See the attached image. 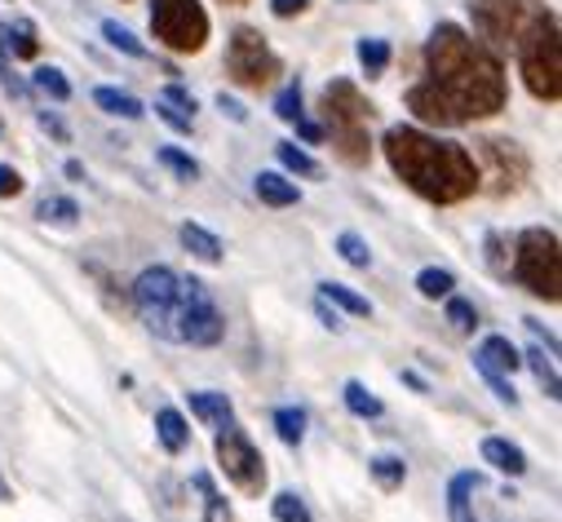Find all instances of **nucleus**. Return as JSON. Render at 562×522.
Instances as JSON below:
<instances>
[{
	"instance_id": "16",
	"label": "nucleus",
	"mask_w": 562,
	"mask_h": 522,
	"mask_svg": "<svg viewBox=\"0 0 562 522\" xmlns=\"http://www.w3.org/2000/svg\"><path fill=\"white\" fill-rule=\"evenodd\" d=\"M483 461L492 465V469H501L505 478H522L527 474V452L518 447V443H509V439H501V434H492V439H483Z\"/></svg>"
},
{
	"instance_id": "15",
	"label": "nucleus",
	"mask_w": 562,
	"mask_h": 522,
	"mask_svg": "<svg viewBox=\"0 0 562 522\" xmlns=\"http://www.w3.org/2000/svg\"><path fill=\"white\" fill-rule=\"evenodd\" d=\"M178 239H182V248L195 257V261H204V266H222V239L209 230V226H200V222H182V230H178Z\"/></svg>"
},
{
	"instance_id": "42",
	"label": "nucleus",
	"mask_w": 562,
	"mask_h": 522,
	"mask_svg": "<svg viewBox=\"0 0 562 522\" xmlns=\"http://www.w3.org/2000/svg\"><path fill=\"white\" fill-rule=\"evenodd\" d=\"M311 10V0H270V14L274 19H297Z\"/></svg>"
},
{
	"instance_id": "1",
	"label": "nucleus",
	"mask_w": 562,
	"mask_h": 522,
	"mask_svg": "<svg viewBox=\"0 0 562 522\" xmlns=\"http://www.w3.org/2000/svg\"><path fill=\"white\" fill-rule=\"evenodd\" d=\"M426 84L443 98L457 128L487 120L505 106V67L465 27L439 23L426 41Z\"/></svg>"
},
{
	"instance_id": "52",
	"label": "nucleus",
	"mask_w": 562,
	"mask_h": 522,
	"mask_svg": "<svg viewBox=\"0 0 562 522\" xmlns=\"http://www.w3.org/2000/svg\"><path fill=\"white\" fill-rule=\"evenodd\" d=\"M0 134H5V124H0Z\"/></svg>"
},
{
	"instance_id": "30",
	"label": "nucleus",
	"mask_w": 562,
	"mask_h": 522,
	"mask_svg": "<svg viewBox=\"0 0 562 522\" xmlns=\"http://www.w3.org/2000/svg\"><path fill=\"white\" fill-rule=\"evenodd\" d=\"M337 252H341L346 266H355V271H368V266H372V248H368L363 235H355V230H341V235H337Z\"/></svg>"
},
{
	"instance_id": "23",
	"label": "nucleus",
	"mask_w": 562,
	"mask_h": 522,
	"mask_svg": "<svg viewBox=\"0 0 562 522\" xmlns=\"http://www.w3.org/2000/svg\"><path fill=\"white\" fill-rule=\"evenodd\" d=\"M341 399H346V408L359 417V421H376L381 412H385V404L372 395V389L363 385V381H346V389H341Z\"/></svg>"
},
{
	"instance_id": "3",
	"label": "nucleus",
	"mask_w": 562,
	"mask_h": 522,
	"mask_svg": "<svg viewBox=\"0 0 562 522\" xmlns=\"http://www.w3.org/2000/svg\"><path fill=\"white\" fill-rule=\"evenodd\" d=\"M518 71L531 98L558 102L562 98V32L553 10H536L518 32Z\"/></svg>"
},
{
	"instance_id": "49",
	"label": "nucleus",
	"mask_w": 562,
	"mask_h": 522,
	"mask_svg": "<svg viewBox=\"0 0 562 522\" xmlns=\"http://www.w3.org/2000/svg\"><path fill=\"white\" fill-rule=\"evenodd\" d=\"M5 500H14V491H10V483H5V474H0V504Z\"/></svg>"
},
{
	"instance_id": "11",
	"label": "nucleus",
	"mask_w": 562,
	"mask_h": 522,
	"mask_svg": "<svg viewBox=\"0 0 562 522\" xmlns=\"http://www.w3.org/2000/svg\"><path fill=\"white\" fill-rule=\"evenodd\" d=\"M531 14H536V0H470L474 41L487 45L492 54L514 45Z\"/></svg>"
},
{
	"instance_id": "14",
	"label": "nucleus",
	"mask_w": 562,
	"mask_h": 522,
	"mask_svg": "<svg viewBox=\"0 0 562 522\" xmlns=\"http://www.w3.org/2000/svg\"><path fill=\"white\" fill-rule=\"evenodd\" d=\"M474 491H483V474L479 469H461L448 483V518L452 522H479L474 513Z\"/></svg>"
},
{
	"instance_id": "46",
	"label": "nucleus",
	"mask_w": 562,
	"mask_h": 522,
	"mask_svg": "<svg viewBox=\"0 0 562 522\" xmlns=\"http://www.w3.org/2000/svg\"><path fill=\"white\" fill-rule=\"evenodd\" d=\"M527 328L536 332V341H544V345H549V354H558V337H549V332H544V328H540L536 319H527Z\"/></svg>"
},
{
	"instance_id": "40",
	"label": "nucleus",
	"mask_w": 562,
	"mask_h": 522,
	"mask_svg": "<svg viewBox=\"0 0 562 522\" xmlns=\"http://www.w3.org/2000/svg\"><path fill=\"white\" fill-rule=\"evenodd\" d=\"M23 173L14 169V164H0V200H14V195H23Z\"/></svg>"
},
{
	"instance_id": "25",
	"label": "nucleus",
	"mask_w": 562,
	"mask_h": 522,
	"mask_svg": "<svg viewBox=\"0 0 562 522\" xmlns=\"http://www.w3.org/2000/svg\"><path fill=\"white\" fill-rule=\"evenodd\" d=\"M368 469H372V478H376L381 491H403V483H407V465H403V456L381 452V456L368 461Z\"/></svg>"
},
{
	"instance_id": "53",
	"label": "nucleus",
	"mask_w": 562,
	"mask_h": 522,
	"mask_svg": "<svg viewBox=\"0 0 562 522\" xmlns=\"http://www.w3.org/2000/svg\"><path fill=\"white\" fill-rule=\"evenodd\" d=\"M120 522H128V518H120Z\"/></svg>"
},
{
	"instance_id": "48",
	"label": "nucleus",
	"mask_w": 562,
	"mask_h": 522,
	"mask_svg": "<svg viewBox=\"0 0 562 522\" xmlns=\"http://www.w3.org/2000/svg\"><path fill=\"white\" fill-rule=\"evenodd\" d=\"M67 178H71V182H85V169H80L76 160H67Z\"/></svg>"
},
{
	"instance_id": "10",
	"label": "nucleus",
	"mask_w": 562,
	"mask_h": 522,
	"mask_svg": "<svg viewBox=\"0 0 562 522\" xmlns=\"http://www.w3.org/2000/svg\"><path fill=\"white\" fill-rule=\"evenodd\" d=\"M226 71L244 89H266L284 67H279V54L266 45V36L257 27H235L231 45H226Z\"/></svg>"
},
{
	"instance_id": "38",
	"label": "nucleus",
	"mask_w": 562,
	"mask_h": 522,
	"mask_svg": "<svg viewBox=\"0 0 562 522\" xmlns=\"http://www.w3.org/2000/svg\"><path fill=\"white\" fill-rule=\"evenodd\" d=\"M274 115H279V120H289V124L302 120V84H289L284 93L274 98Z\"/></svg>"
},
{
	"instance_id": "20",
	"label": "nucleus",
	"mask_w": 562,
	"mask_h": 522,
	"mask_svg": "<svg viewBox=\"0 0 562 522\" xmlns=\"http://www.w3.org/2000/svg\"><path fill=\"white\" fill-rule=\"evenodd\" d=\"M319 297H324L333 310H346V315H355V319H372V302H368V297H359L355 288L337 284V280L319 284Z\"/></svg>"
},
{
	"instance_id": "8",
	"label": "nucleus",
	"mask_w": 562,
	"mask_h": 522,
	"mask_svg": "<svg viewBox=\"0 0 562 522\" xmlns=\"http://www.w3.org/2000/svg\"><path fill=\"white\" fill-rule=\"evenodd\" d=\"M474 169H479V191H492V195H514L531 178V160L514 138H479Z\"/></svg>"
},
{
	"instance_id": "37",
	"label": "nucleus",
	"mask_w": 562,
	"mask_h": 522,
	"mask_svg": "<svg viewBox=\"0 0 562 522\" xmlns=\"http://www.w3.org/2000/svg\"><path fill=\"white\" fill-rule=\"evenodd\" d=\"M509 252H514V243H509L501 230H492V235H487V261H492L496 275H509Z\"/></svg>"
},
{
	"instance_id": "45",
	"label": "nucleus",
	"mask_w": 562,
	"mask_h": 522,
	"mask_svg": "<svg viewBox=\"0 0 562 522\" xmlns=\"http://www.w3.org/2000/svg\"><path fill=\"white\" fill-rule=\"evenodd\" d=\"M297 134H302L306 143H324V128H319V124H311V120H297Z\"/></svg>"
},
{
	"instance_id": "6",
	"label": "nucleus",
	"mask_w": 562,
	"mask_h": 522,
	"mask_svg": "<svg viewBox=\"0 0 562 522\" xmlns=\"http://www.w3.org/2000/svg\"><path fill=\"white\" fill-rule=\"evenodd\" d=\"M509 257H514V280H518L531 297H540V302H549V306L562 302V248H558V235H553L549 226H527V230H518Z\"/></svg>"
},
{
	"instance_id": "21",
	"label": "nucleus",
	"mask_w": 562,
	"mask_h": 522,
	"mask_svg": "<svg viewBox=\"0 0 562 522\" xmlns=\"http://www.w3.org/2000/svg\"><path fill=\"white\" fill-rule=\"evenodd\" d=\"M36 222L71 230V226L80 222V204H76V200H67V195H45V200L36 204Z\"/></svg>"
},
{
	"instance_id": "18",
	"label": "nucleus",
	"mask_w": 562,
	"mask_h": 522,
	"mask_svg": "<svg viewBox=\"0 0 562 522\" xmlns=\"http://www.w3.org/2000/svg\"><path fill=\"white\" fill-rule=\"evenodd\" d=\"M156 434H160V443H165L169 456L187 452V443H191V425H187V417L178 408H160L156 412Z\"/></svg>"
},
{
	"instance_id": "19",
	"label": "nucleus",
	"mask_w": 562,
	"mask_h": 522,
	"mask_svg": "<svg viewBox=\"0 0 562 522\" xmlns=\"http://www.w3.org/2000/svg\"><path fill=\"white\" fill-rule=\"evenodd\" d=\"M0 36H5V41H0V45H5V54H14L19 63H32V58L41 54V41H36V23H32V19H19V23H10V27L0 32Z\"/></svg>"
},
{
	"instance_id": "7",
	"label": "nucleus",
	"mask_w": 562,
	"mask_h": 522,
	"mask_svg": "<svg viewBox=\"0 0 562 522\" xmlns=\"http://www.w3.org/2000/svg\"><path fill=\"white\" fill-rule=\"evenodd\" d=\"M151 32L173 54H200L209 45V14L200 0H151Z\"/></svg>"
},
{
	"instance_id": "43",
	"label": "nucleus",
	"mask_w": 562,
	"mask_h": 522,
	"mask_svg": "<svg viewBox=\"0 0 562 522\" xmlns=\"http://www.w3.org/2000/svg\"><path fill=\"white\" fill-rule=\"evenodd\" d=\"M36 120H41V128H45V134H54L58 143H71V128H67V124H63L58 115H49V111H41Z\"/></svg>"
},
{
	"instance_id": "44",
	"label": "nucleus",
	"mask_w": 562,
	"mask_h": 522,
	"mask_svg": "<svg viewBox=\"0 0 562 522\" xmlns=\"http://www.w3.org/2000/svg\"><path fill=\"white\" fill-rule=\"evenodd\" d=\"M315 306H319V319H324V328H333V332H341V315H337V310H333V306H328L324 297H319Z\"/></svg>"
},
{
	"instance_id": "22",
	"label": "nucleus",
	"mask_w": 562,
	"mask_h": 522,
	"mask_svg": "<svg viewBox=\"0 0 562 522\" xmlns=\"http://www.w3.org/2000/svg\"><path fill=\"white\" fill-rule=\"evenodd\" d=\"M93 106H102L106 115H124V120H143V102H137L133 93H124V89H93Z\"/></svg>"
},
{
	"instance_id": "4",
	"label": "nucleus",
	"mask_w": 562,
	"mask_h": 522,
	"mask_svg": "<svg viewBox=\"0 0 562 522\" xmlns=\"http://www.w3.org/2000/svg\"><path fill=\"white\" fill-rule=\"evenodd\" d=\"M151 332L173 341V345H217L222 332H226V319H222L213 293L204 288V280L182 275L178 297L169 302V310L160 315V324Z\"/></svg>"
},
{
	"instance_id": "5",
	"label": "nucleus",
	"mask_w": 562,
	"mask_h": 522,
	"mask_svg": "<svg viewBox=\"0 0 562 522\" xmlns=\"http://www.w3.org/2000/svg\"><path fill=\"white\" fill-rule=\"evenodd\" d=\"M368 115H372V106L363 102V93L350 80L324 84V124H328V138L324 143H333V151L346 164H368V156H372Z\"/></svg>"
},
{
	"instance_id": "34",
	"label": "nucleus",
	"mask_w": 562,
	"mask_h": 522,
	"mask_svg": "<svg viewBox=\"0 0 562 522\" xmlns=\"http://www.w3.org/2000/svg\"><path fill=\"white\" fill-rule=\"evenodd\" d=\"M156 160H160L165 169H173L178 178H187V182H195V178H200V164H195L187 151H178V147H160V151H156Z\"/></svg>"
},
{
	"instance_id": "36",
	"label": "nucleus",
	"mask_w": 562,
	"mask_h": 522,
	"mask_svg": "<svg viewBox=\"0 0 562 522\" xmlns=\"http://www.w3.org/2000/svg\"><path fill=\"white\" fill-rule=\"evenodd\" d=\"M36 89H45L54 102H67V98H71V84H67V76H63L58 67H41V71H36Z\"/></svg>"
},
{
	"instance_id": "2",
	"label": "nucleus",
	"mask_w": 562,
	"mask_h": 522,
	"mask_svg": "<svg viewBox=\"0 0 562 522\" xmlns=\"http://www.w3.org/2000/svg\"><path fill=\"white\" fill-rule=\"evenodd\" d=\"M381 151H385L394 178L426 204H461V200H470L479 191L474 156L461 143L435 138V134H426V128H416V124L385 128Z\"/></svg>"
},
{
	"instance_id": "24",
	"label": "nucleus",
	"mask_w": 562,
	"mask_h": 522,
	"mask_svg": "<svg viewBox=\"0 0 562 522\" xmlns=\"http://www.w3.org/2000/svg\"><path fill=\"white\" fill-rule=\"evenodd\" d=\"M274 156H279V164H284V169H289L293 178H311V182H319V178H324L319 160H315L311 151L293 147V143H279V147H274Z\"/></svg>"
},
{
	"instance_id": "47",
	"label": "nucleus",
	"mask_w": 562,
	"mask_h": 522,
	"mask_svg": "<svg viewBox=\"0 0 562 522\" xmlns=\"http://www.w3.org/2000/svg\"><path fill=\"white\" fill-rule=\"evenodd\" d=\"M217 106H222L226 115H235V120H244V106H239L235 98H226V93H222V98H217Z\"/></svg>"
},
{
	"instance_id": "33",
	"label": "nucleus",
	"mask_w": 562,
	"mask_h": 522,
	"mask_svg": "<svg viewBox=\"0 0 562 522\" xmlns=\"http://www.w3.org/2000/svg\"><path fill=\"white\" fill-rule=\"evenodd\" d=\"M359 63H363L368 76H381V71L390 67V45L376 41V36H363V41H359Z\"/></svg>"
},
{
	"instance_id": "31",
	"label": "nucleus",
	"mask_w": 562,
	"mask_h": 522,
	"mask_svg": "<svg viewBox=\"0 0 562 522\" xmlns=\"http://www.w3.org/2000/svg\"><path fill=\"white\" fill-rule=\"evenodd\" d=\"M443 302H448V310H443V315H448L452 332L470 337V332L483 324V319H479V310H474V302H465V297H457V293H452V297H443Z\"/></svg>"
},
{
	"instance_id": "39",
	"label": "nucleus",
	"mask_w": 562,
	"mask_h": 522,
	"mask_svg": "<svg viewBox=\"0 0 562 522\" xmlns=\"http://www.w3.org/2000/svg\"><path fill=\"white\" fill-rule=\"evenodd\" d=\"M160 102H169L178 115H187V120H195V98L182 89V84H169L165 93H160Z\"/></svg>"
},
{
	"instance_id": "51",
	"label": "nucleus",
	"mask_w": 562,
	"mask_h": 522,
	"mask_svg": "<svg viewBox=\"0 0 562 522\" xmlns=\"http://www.w3.org/2000/svg\"><path fill=\"white\" fill-rule=\"evenodd\" d=\"M0 76H5V63H0Z\"/></svg>"
},
{
	"instance_id": "50",
	"label": "nucleus",
	"mask_w": 562,
	"mask_h": 522,
	"mask_svg": "<svg viewBox=\"0 0 562 522\" xmlns=\"http://www.w3.org/2000/svg\"><path fill=\"white\" fill-rule=\"evenodd\" d=\"M222 5H248V0H222Z\"/></svg>"
},
{
	"instance_id": "27",
	"label": "nucleus",
	"mask_w": 562,
	"mask_h": 522,
	"mask_svg": "<svg viewBox=\"0 0 562 522\" xmlns=\"http://www.w3.org/2000/svg\"><path fill=\"white\" fill-rule=\"evenodd\" d=\"M522 363H527V367L536 372V381L544 385V395H549V399L558 404V399H562V381H558V367H553V363L544 359V350H540V345H531V350H522Z\"/></svg>"
},
{
	"instance_id": "29",
	"label": "nucleus",
	"mask_w": 562,
	"mask_h": 522,
	"mask_svg": "<svg viewBox=\"0 0 562 522\" xmlns=\"http://www.w3.org/2000/svg\"><path fill=\"white\" fill-rule=\"evenodd\" d=\"M270 513H274V522H315V513L306 509V500L297 491H279L270 500Z\"/></svg>"
},
{
	"instance_id": "9",
	"label": "nucleus",
	"mask_w": 562,
	"mask_h": 522,
	"mask_svg": "<svg viewBox=\"0 0 562 522\" xmlns=\"http://www.w3.org/2000/svg\"><path fill=\"white\" fill-rule=\"evenodd\" d=\"M213 452H217V469L226 474L231 487H239L244 496H261L266 487V461L252 447V439L231 421L222 430H213Z\"/></svg>"
},
{
	"instance_id": "12",
	"label": "nucleus",
	"mask_w": 562,
	"mask_h": 522,
	"mask_svg": "<svg viewBox=\"0 0 562 522\" xmlns=\"http://www.w3.org/2000/svg\"><path fill=\"white\" fill-rule=\"evenodd\" d=\"M474 363H479L483 372H496V376H514V372L522 367V350H518L509 337L492 332V337H483V345H479Z\"/></svg>"
},
{
	"instance_id": "32",
	"label": "nucleus",
	"mask_w": 562,
	"mask_h": 522,
	"mask_svg": "<svg viewBox=\"0 0 562 522\" xmlns=\"http://www.w3.org/2000/svg\"><path fill=\"white\" fill-rule=\"evenodd\" d=\"M102 36H106V45H111V49H120V54H128V58H147V45L137 41L128 27H120L115 19H106V23H102Z\"/></svg>"
},
{
	"instance_id": "41",
	"label": "nucleus",
	"mask_w": 562,
	"mask_h": 522,
	"mask_svg": "<svg viewBox=\"0 0 562 522\" xmlns=\"http://www.w3.org/2000/svg\"><path fill=\"white\" fill-rule=\"evenodd\" d=\"M483 372V367H479ZM483 381L492 385V395L501 399V404H509V408H518V395H514V385H509V376H496V372H483Z\"/></svg>"
},
{
	"instance_id": "17",
	"label": "nucleus",
	"mask_w": 562,
	"mask_h": 522,
	"mask_svg": "<svg viewBox=\"0 0 562 522\" xmlns=\"http://www.w3.org/2000/svg\"><path fill=\"white\" fill-rule=\"evenodd\" d=\"M252 191H257V200H261V204H270V208H293V204H302L297 182H293V178H284V173H270V169L252 178Z\"/></svg>"
},
{
	"instance_id": "26",
	"label": "nucleus",
	"mask_w": 562,
	"mask_h": 522,
	"mask_svg": "<svg viewBox=\"0 0 562 522\" xmlns=\"http://www.w3.org/2000/svg\"><path fill=\"white\" fill-rule=\"evenodd\" d=\"M274 434L279 443H289V447H302L306 443V412L302 408H274Z\"/></svg>"
},
{
	"instance_id": "35",
	"label": "nucleus",
	"mask_w": 562,
	"mask_h": 522,
	"mask_svg": "<svg viewBox=\"0 0 562 522\" xmlns=\"http://www.w3.org/2000/svg\"><path fill=\"white\" fill-rule=\"evenodd\" d=\"M195 487H200V496H204V509H209V522H231V509H226V500L217 496V487H213V478H209V474H195Z\"/></svg>"
},
{
	"instance_id": "28",
	"label": "nucleus",
	"mask_w": 562,
	"mask_h": 522,
	"mask_svg": "<svg viewBox=\"0 0 562 522\" xmlns=\"http://www.w3.org/2000/svg\"><path fill=\"white\" fill-rule=\"evenodd\" d=\"M416 293H420V297H430V302L452 297V293H457V275L443 271V266H426V271L416 275Z\"/></svg>"
},
{
	"instance_id": "13",
	"label": "nucleus",
	"mask_w": 562,
	"mask_h": 522,
	"mask_svg": "<svg viewBox=\"0 0 562 522\" xmlns=\"http://www.w3.org/2000/svg\"><path fill=\"white\" fill-rule=\"evenodd\" d=\"M187 408H191V417H195L200 425H209V430H222V425L235 421V404H231L226 395H217V389H187Z\"/></svg>"
}]
</instances>
